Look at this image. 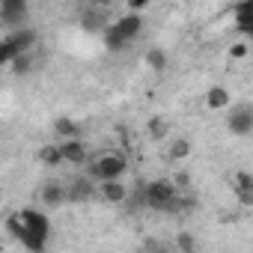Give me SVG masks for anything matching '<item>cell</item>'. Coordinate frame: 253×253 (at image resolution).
<instances>
[{
	"mask_svg": "<svg viewBox=\"0 0 253 253\" xmlns=\"http://www.w3.org/2000/svg\"><path fill=\"white\" fill-rule=\"evenodd\" d=\"M18 214H21V232H18L15 241L24 250H30V253H42L48 247V238H51V217H48V211L27 206V209H18Z\"/></svg>",
	"mask_w": 253,
	"mask_h": 253,
	"instance_id": "obj_1",
	"label": "cell"
},
{
	"mask_svg": "<svg viewBox=\"0 0 253 253\" xmlns=\"http://www.w3.org/2000/svg\"><path fill=\"white\" fill-rule=\"evenodd\" d=\"M95 182H107V179H125L128 176V155L122 149H101L92 152L89 164L84 167Z\"/></svg>",
	"mask_w": 253,
	"mask_h": 253,
	"instance_id": "obj_2",
	"label": "cell"
},
{
	"mask_svg": "<svg viewBox=\"0 0 253 253\" xmlns=\"http://www.w3.org/2000/svg\"><path fill=\"white\" fill-rule=\"evenodd\" d=\"M39 42V33L33 27H15V30H3V39H0V63L3 66H12L15 57L21 54H33Z\"/></svg>",
	"mask_w": 253,
	"mask_h": 253,
	"instance_id": "obj_3",
	"label": "cell"
},
{
	"mask_svg": "<svg viewBox=\"0 0 253 253\" xmlns=\"http://www.w3.org/2000/svg\"><path fill=\"white\" fill-rule=\"evenodd\" d=\"M66 185H69V203L72 206H84V203L98 200V182L86 170H81L78 176H72Z\"/></svg>",
	"mask_w": 253,
	"mask_h": 253,
	"instance_id": "obj_4",
	"label": "cell"
},
{
	"mask_svg": "<svg viewBox=\"0 0 253 253\" xmlns=\"http://www.w3.org/2000/svg\"><path fill=\"white\" fill-rule=\"evenodd\" d=\"M226 128L235 137H250L253 134V104H232L226 110Z\"/></svg>",
	"mask_w": 253,
	"mask_h": 253,
	"instance_id": "obj_5",
	"label": "cell"
},
{
	"mask_svg": "<svg viewBox=\"0 0 253 253\" xmlns=\"http://www.w3.org/2000/svg\"><path fill=\"white\" fill-rule=\"evenodd\" d=\"M27 15H30V0H0V21H3V30L24 27Z\"/></svg>",
	"mask_w": 253,
	"mask_h": 253,
	"instance_id": "obj_6",
	"label": "cell"
},
{
	"mask_svg": "<svg viewBox=\"0 0 253 253\" xmlns=\"http://www.w3.org/2000/svg\"><path fill=\"white\" fill-rule=\"evenodd\" d=\"M128 182H122V179H107V182H98V200L107 203V206H125L128 203Z\"/></svg>",
	"mask_w": 253,
	"mask_h": 253,
	"instance_id": "obj_7",
	"label": "cell"
},
{
	"mask_svg": "<svg viewBox=\"0 0 253 253\" xmlns=\"http://www.w3.org/2000/svg\"><path fill=\"white\" fill-rule=\"evenodd\" d=\"M39 203L45 209H60L69 203V185L60 182V179H48L42 188H39Z\"/></svg>",
	"mask_w": 253,
	"mask_h": 253,
	"instance_id": "obj_8",
	"label": "cell"
},
{
	"mask_svg": "<svg viewBox=\"0 0 253 253\" xmlns=\"http://www.w3.org/2000/svg\"><path fill=\"white\" fill-rule=\"evenodd\" d=\"M229 188H232V197L238 200V206L253 209V173L250 170H235L229 179Z\"/></svg>",
	"mask_w": 253,
	"mask_h": 253,
	"instance_id": "obj_9",
	"label": "cell"
},
{
	"mask_svg": "<svg viewBox=\"0 0 253 253\" xmlns=\"http://www.w3.org/2000/svg\"><path fill=\"white\" fill-rule=\"evenodd\" d=\"M60 146H63V158H66V164H72V167H78V170H84V167L89 164V158H92V152H89V146L84 143V137L60 140Z\"/></svg>",
	"mask_w": 253,
	"mask_h": 253,
	"instance_id": "obj_10",
	"label": "cell"
},
{
	"mask_svg": "<svg viewBox=\"0 0 253 253\" xmlns=\"http://www.w3.org/2000/svg\"><path fill=\"white\" fill-rule=\"evenodd\" d=\"M113 27L125 36V39H128L131 45L140 39V33H143V27H146V21H143V12H125V15H116L113 18Z\"/></svg>",
	"mask_w": 253,
	"mask_h": 253,
	"instance_id": "obj_11",
	"label": "cell"
},
{
	"mask_svg": "<svg viewBox=\"0 0 253 253\" xmlns=\"http://www.w3.org/2000/svg\"><path fill=\"white\" fill-rule=\"evenodd\" d=\"M110 21H113V18L107 15L104 6H89V3H86V9L81 12V27H84L86 33H98V36H101Z\"/></svg>",
	"mask_w": 253,
	"mask_h": 253,
	"instance_id": "obj_12",
	"label": "cell"
},
{
	"mask_svg": "<svg viewBox=\"0 0 253 253\" xmlns=\"http://www.w3.org/2000/svg\"><path fill=\"white\" fill-rule=\"evenodd\" d=\"M232 21L244 39H253V0H238L232 9Z\"/></svg>",
	"mask_w": 253,
	"mask_h": 253,
	"instance_id": "obj_13",
	"label": "cell"
},
{
	"mask_svg": "<svg viewBox=\"0 0 253 253\" xmlns=\"http://www.w3.org/2000/svg\"><path fill=\"white\" fill-rule=\"evenodd\" d=\"M36 158H39V164H42V167H48V170H57V167H63V164H66L60 140H57V143H45V146L36 152Z\"/></svg>",
	"mask_w": 253,
	"mask_h": 253,
	"instance_id": "obj_14",
	"label": "cell"
},
{
	"mask_svg": "<svg viewBox=\"0 0 253 253\" xmlns=\"http://www.w3.org/2000/svg\"><path fill=\"white\" fill-rule=\"evenodd\" d=\"M54 137L57 140H72V137H81V122L78 119H72V116H60V119H54Z\"/></svg>",
	"mask_w": 253,
	"mask_h": 253,
	"instance_id": "obj_15",
	"label": "cell"
},
{
	"mask_svg": "<svg viewBox=\"0 0 253 253\" xmlns=\"http://www.w3.org/2000/svg\"><path fill=\"white\" fill-rule=\"evenodd\" d=\"M206 107L209 110H229L232 107V95L226 86H209L206 92Z\"/></svg>",
	"mask_w": 253,
	"mask_h": 253,
	"instance_id": "obj_16",
	"label": "cell"
},
{
	"mask_svg": "<svg viewBox=\"0 0 253 253\" xmlns=\"http://www.w3.org/2000/svg\"><path fill=\"white\" fill-rule=\"evenodd\" d=\"M101 42H104V48H107L110 54H119V51H125V48L131 45L128 39H125V36H122L116 27H113V21H110V24H107V30L101 33Z\"/></svg>",
	"mask_w": 253,
	"mask_h": 253,
	"instance_id": "obj_17",
	"label": "cell"
},
{
	"mask_svg": "<svg viewBox=\"0 0 253 253\" xmlns=\"http://www.w3.org/2000/svg\"><path fill=\"white\" fill-rule=\"evenodd\" d=\"M191 152H194V143L188 137H170V143H167L170 161H185V158H191Z\"/></svg>",
	"mask_w": 253,
	"mask_h": 253,
	"instance_id": "obj_18",
	"label": "cell"
},
{
	"mask_svg": "<svg viewBox=\"0 0 253 253\" xmlns=\"http://www.w3.org/2000/svg\"><path fill=\"white\" fill-rule=\"evenodd\" d=\"M146 134H149L152 140H164V137L170 134V122H167V116H152V119L146 122Z\"/></svg>",
	"mask_w": 253,
	"mask_h": 253,
	"instance_id": "obj_19",
	"label": "cell"
},
{
	"mask_svg": "<svg viewBox=\"0 0 253 253\" xmlns=\"http://www.w3.org/2000/svg\"><path fill=\"white\" fill-rule=\"evenodd\" d=\"M143 63H146L152 72H164V69H167V51H164V48H158V45H152V48L146 51Z\"/></svg>",
	"mask_w": 253,
	"mask_h": 253,
	"instance_id": "obj_20",
	"label": "cell"
},
{
	"mask_svg": "<svg viewBox=\"0 0 253 253\" xmlns=\"http://www.w3.org/2000/svg\"><path fill=\"white\" fill-rule=\"evenodd\" d=\"M176 247L185 250V253H191V250H197L200 244H197V238H194L191 232H179V235H176Z\"/></svg>",
	"mask_w": 253,
	"mask_h": 253,
	"instance_id": "obj_21",
	"label": "cell"
},
{
	"mask_svg": "<svg viewBox=\"0 0 253 253\" xmlns=\"http://www.w3.org/2000/svg\"><path fill=\"white\" fill-rule=\"evenodd\" d=\"M250 54V48H247V42L244 39H238V42H232L229 45V60H244Z\"/></svg>",
	"mask_w": 253,
	"mask_h": 253,
	"instance_id": "obj_22",
	"label": "cell"
},
{
	"mask_svg": "<svg viewBox=\"0 0 253 253\" xmlns=\"http://www.w3.org/2000/svg\"><path fill=\"white\" fill-rule=\"evenodd\" d=\"M125 6H128L131 12H143L149 6V0H125Z\"/></svg>",
	"mask_w": 253,
	"mask_h": 253,
	"instance_id": "obj_23",
	"label": "cell"
},
{
	"mask_svg": "<svg viewBox=\"0 0 253 253\" xmlns=\"http://www.w3.org/2000/svg\"><path fill=\"white\" fill-rule=\"evenodd\" d=\"M173 182H176V185H179V188L185 191V188L191 185V176H188V173H176V176H173Z\"/></svg>",
	"mask_w": 253,
	"mask_h": 253,
	"instance_id": "obj_24",
	"label": "cell"
}]
</instances>
